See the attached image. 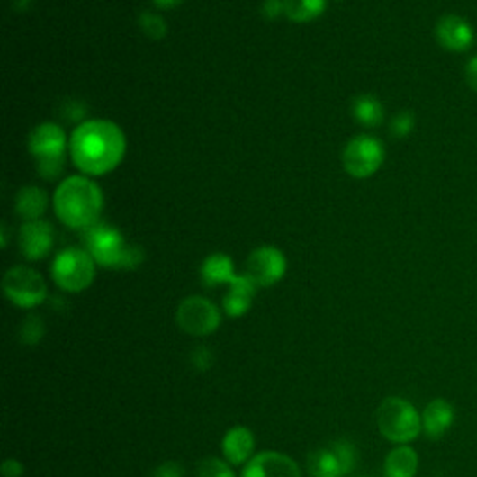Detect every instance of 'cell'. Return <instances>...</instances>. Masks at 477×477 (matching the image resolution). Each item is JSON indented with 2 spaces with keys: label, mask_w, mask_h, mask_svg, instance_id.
I'll return each mask as SVG.
<instances>
[{
  "label": "cell",
  "mask_w": 477,
  "mask_h": 477,
  "mask_svg": "<svg viewBox=\"0 0 477 477\" xmlns=\"http://www.w3.org/2000/svg\"><path fill=\"white\" fill-rule=\"evenodd\" d=\"M263 17L265 19H278L284 12V0H265L263 3Z\"/></svg>",
  "instance_id": "obj_30"
},
{
  "label": "cell",
  "mask_w": 477,
  "mask_h": 477,
  "mask_svg": "<svg viewBox=\"0 0 477 477\" xmlns=\"http://www.w3.org/2000/svg\"><path fill=\"white\" fill-rule=\"evenodd\" d=\"M285 269H287L285 256L278 248L261 247L248 256L245 274L257 287H269L284 278Z\"/></svg>",
  "instance_id": "obj_10"
},
{
  "label": "cell",
  "mask_w": 477,
  "mask_h": 477,
  "mask_svg": "<svg viewBox=\"0 0 477 477\" xmlns=\"http://www.w3.org/2000/svg\"><path fill=\"white\" fill-rule=\"evenodd\" d=\"M198 477H235V473L220 459H203L198 464Z\"/></svg>",
  "instance_id": "obj_25"
},
{
  "label": "cell",
  "mask_w": 477,
  "mask_h": 477,
  "mask_svg": "<svg viewBox=\"0 0 477 477\" xmlns=\"http://www.w3.org/2000/svg\"><path fill=\"white\" fill-rule=\"evenodd\" d=\"M85 245L95 263L109 269H135L144 261L142 248L127 245L120 230L107 224L88 228L85 233Z\"/></svg>",
  "instance_id": "obj_3"
},
{
  "label": "cell",
  "mask_w": 477,
  "mask_h": 477,
  "mask_svg": "<svg viewBox=\"0 0 477 477\" xmlns=\"http://www.w3.org/2000/svg\"><path fill=\"white\" fill-rule=\"evenodd\" d=\"M416 127V116L409 111H403L392 120V135L397 139H407Z\"/></svg>",
  "instance_id": "obj_26"
},
{
  "label": "cell",
  "mask_w": 477,
  "mask_h": 477,
  "mask_svg": "<svg viewBox=\"0 0 477 477\" xmlns=\"http://www.w3.org/2000/svg\"><path fill=\"white\" fill-rule=\"evenodd\" d=\"M153 477H184V468L181 463L166 461L153 470Z\"/></svg>",
  "instance_id": "obj_28"
},
{
  "label": "cell",
  "mask_w": 477,
  "mask_h": 477,
  "mask_svg": "<svg viewBox=\"0 0 477 477\" xmlns=\"http://www.w3.org/2000/svg\"><path fill=\"white\" fill-rule=\"evenodd\" d=\"M353 116L364 127H379L384 122V107L375 95H360L353 101Z\"/></svg>",
  "instance_id": "obj_21"
},
{
  "label": "cell",
  "mask_w": 477,
  "mask_h": 477,
  "mask_svg": "<svg viewBox=\"0 0 477 477\" xmlns=\"http://www.w3.org/2000/svg\"><path fill=\"white\" fill-rule=\"evenodd\" d=\"M254 435L250 429L247 428H233L226 433L224 440H222V452L224 457L228 459V463L231 464H243L247 461H250L252 454H254Z\"/></svg>",
  "instance_id": "obj_17"
},
{
  "label": "cell",
  "mask_w": 477,
  "mask_h": 477,
  "mask_svg": "<svg viewBox=\"0 0 477 477\" xmlns=\"http://www.w3.org/2000/svg\"><path fill=\"white\" fill-rule=\"evenodd\" d=\"M243 477H301V470L287 455L265 452L248 461Z\"/></svg>",
  "instance_id": "obj_14"
},
{
  "label": "cell",
  "mask_w": 477,
  "mask_h": 477,
  "mask_svg": "<svg viewBox=\"0 0 477 477\" xmlns=\"http://www.w3.org/2000/svg\"><path fill=\"white\" fill-rule=\"evenodd\" d=\"M127 140L120 125L109 120H90L78 125L69 140L73 165L85 176L111 174L123 161Z\"/></svg>",
  "instance_id": "obj_1"
},
{
  "label": "cell",
  "mask_w": 477,
  "mask_h": 477,
  "mask_svg": "<svg viewBox=\"0 0 477 477\" xmlns=\"http://www.w3.org/2000/svg\"><path fill=\"white\" fill-rule=\"evenodd\" d=\"M256 289L257 285L247 274L235 276V280L230 284L228 295L224 297L226 313L230 317L245 315L252 306V301L256 297Z\"/></svg>",
  "instance_id": "obj_15"
},
{
  "label": "cell",
  "mask_w": 477,
  "mask_h": 477,
  "mask_svg": "<svg viewBox=\"0 0 477 477\" xmlns=\"http://www.w3.org/2000/svg\"><path fill=\"white\" fill-rule=\"evenodd\" d=\"M386 477H414L418 472V454L409 446L395 447L386 457Z\"/></svg>",
  "instance_id": "obj_20"
},
{
  "label": "cell",
  "mask_w": 477,
  "mask_h": 477,
  "mask_svg": "<svg viewBox=\"0 0 477 477\" xmlns=\"http://www.w3.org/2000/svg\"><path fill=\"white\" fill-rule=\"evenodd\" d=\"M38 172L45 179H57L64 172V157L41 158V161H38Z\"/></svg>",
  "instance_id": "obj_27"
},
{
  "label": "cell",
  "mask_w": 477,
  "mask_h": 477,
  "mask_svg": "<svg viewBox=\"0 0 477 477\" xmlns=\"http://www.w3.org/2000/svg\"><path fill=\"white\" fill-rule=\"evenodd\" d=\"M327 0H284L285 15L295 22H310L325 14Z\"/></svg>",
  "instance_id": "obj_22"
},
{
  "label": "cell",
  "mask_w": 477,
  "mask_h": 477,
  "mask_svg": "<svg viewBox=\"0 0 477 477\" xmlns=\"http://www.w3.org/2000/svg\"><path fill=\"white\" fill-rule=\"evenodd\" d=\"M356 463V449L347 440H336L328 447L315 449L308 457V470L313 477L347 475Z\"/></svg>",
  "instance_id": "obj_8"
},
{
  "label": "cell",
  "mask_w": 477,
  "mask_h": 477,
  "mask_svg": "<svg viewBox=\"0 0 477 477\" xmlns=\"http://www.w3.org/2000/svg\"><path fill=\"white\" fill-rule=\"evenodd\" d=\"M454 407L449 405L446 400H433L421 416V426L426 429L429 438H440L446 435V431L454 426Z\"/></svg>",
  "instance_id": "obj_16"
},
{
  "label": "cell",
  "mask_w": 477,
  "mask_h": 477,
  "mask_svg": "<svg viewBox=\"0 0 477 477\" xmlns=\"http://www.w3.org/2000/svg\"><path fill=\"white\" fill-rule=\"evenodd\" d=\"M3 475L4 477H21L22 475V464L15 459H8L3 463Z\"/></svg>",
  "instance_id": "obj_33"
},
{
  "label": "cell",
  "mask_w": 477,
  "mask_h": 477,
  "mask_svg": "<svg viewBox=\"0 0 477 477\" xmlns=\"http://www.w3.org/2000/svg\"><path fill=\"white\" fill-rule=\"evenodd\" d=\"M139 24H140L142 32L148 38H151V40H165L166 34H168L166 21L161 15H157V14H151V12L140 14Z\"/></svg>",
  "instance_id": "obj_23"
},
{
  "label": "cell",
  "mask_w": 477,
  "mask_h": 477,
  "mask_svg": "<svg viewBox=\"0 0 477 477\" xmlns=\"http://www.w3.org/2000/svg\"><path fill=\"white\" fill-rule=\"evenodd\" d=\"M193 364L198 371H205L213 365V351L207 347H198L193 353Z\"/></svg>",
  "instance_id": "obj_29"
},
{
  "label": "cell",
  "mask_w": 477,
  "mask_h": 477,
  "mask_svg": "<svg viewBox=\"0 0 477 477\" xmlns=\"http://www.w3.org/2000/svg\"><path fill=\"white\" fill-rule=\"evenodd\" d=\"M151 3H153L157 8H161V10H174V8H177L179 4H183L184 0H151Z\"/></svg>",
  "instance_id": "obj_34"
},
{
  "label": "cell",
  "mask_w": 477,
  "mask_h": 477,
  "mask_svg": "<svg viewBox=\"0 0 477 477\" xmlns=\"http://www.w3.org/2000/svg\"><path fill=\"white\" fill-rule=\"evenodd\" d=\"M64 111L69 112V114L66 116L69 122H73V120H81V118L85 116V107H83V104L78 103V101H69V103L66 104V107H64ZM66 112H62V114H66Z\"/></svg>",
  "instance_id": "obj_32"
},
{
  "label": "cell",
  "mask_w": 477,
  "mask_h": 477,
  "mask_svg": "<svg viewBox=\"0 0 477 477\" xmlns=\"http://www.w3.org/2000/svg\"><path fill=\"white\" fill-rule=\"evenodd\" d=\"M464 78H466V85L470 86V90H473L477 94V55H473L464 68Z\"/></svg>",
  "instance_id": "obj_31"
},
{
  "label": "cell",
  "mask_w": 477,
  "mask_h": 477,
  "mask_svg": "<svg viewBox=\"0 0 477 477\" xmlns=\"http://www.w3.org/2000/svg\"><path fill=\"white\" fill-rule=\"evenodd\" d=\"M176 321L179 328L187 334L207 336L219 328L220 311L213 302L203 297H189L179 304Z\"/></svg>",
  "instance_id": "obj_9"
},
{
  "label": "cell",
  "mask_w": 477,
  "mask_h": 477,
  "mask_svg": "<svg viewBox=\"0 0 477 477\" xmlns=\"http://www.w3.org/2000/svg\"><path fill=\"white\" fill-rule=\"evenodd\" d=\"M235 267L230 256L213 254L209 256L202 265V280L207 287H215L220 284H231L235 280Z\"/></svg>",
  "instance_id": "obj_18"
},
{
  "label": "cell",
  "mask_w": 477,
  "mask_h": 477,
  "mask_svg": "<svg viewBox=\"0 0 477 477\" xmlns=\"http://www.w3.org/2000/svg\"><path fill=\"white\" fill-rule=\"evenodd\" d=\"M377 423L382 436L392 442L407 444L421 431V418L418 410L401 397H388L377 410Z\"/></svg>",
  "instance_id": "obj_4"
},
{
  "label": "cell",
  "mask_w": 477,
  "mask_h": 477,
  "mask_svg": "<svg viewBox=\"0 0 477 477\" xmlns=\"http://www.w3.org/2000/svg\"><path fill=\"white\" fill-rule=\"evenodd\" d=\"M52 278L69 293H81L95 278V259L88 250L66 248L52 263Z\"/></svg>",
  "instance_id": "obj_5"
},
{
  "label": "cell",
  "mask_w": 477,
  "mask_h": 477,
  "mask_svg": "<svg viewBox=\"0 0 477 477\" xmlns=\"http://www.w3.org/2000/svg\"><path fill=\"white\" fill-rule=\"evenodd\" d=\"M15 209L24 222L40 220L47 209V193L40 187H22L17 194Z\"/></svg>",
  "instance_id": "obj_19"
},
{
  "label": "cell",
  "mask_w": 477,
  "mask_h": 477,
  "mask_svg": "<svg viewBox=\"0 0 477 477\" xmlns=\"http://www.w3.org/2000/svg\"><path fill=\"white\" fill-rule=\"evenodd\" d=\"M45 328L43 323L38 315H29L21 325V332L19 338L24 343V346H36V343L43 338Z\"/></svg>",
  "instance_id": "obj_24"
},
{
  "label": "cell",
  "mask_w": 477,
  "mask_h": 477,
  "mask_svg": "<svg viewBox=\"0 0 477 477\" xmlns=\"http://www.w3.org/2000/svg\"><path fill=\"white\" fill-rule=\"evenodd\" d=\"M6 297L19 308H36L47 297V284L40 273L31 267H12L3 280Z\"/></svg>",
  "instance_id": "obj_7"
},
{
  "label": "cell",
  "mask_w": 477,
  "mask_h": 477,
  "mask_svg": "<svg viewBox=\"0 0 477 477\" xmlns=\"http://www.w3.org/2000/svg\"><path fill=\"white\" fill-rule=\"evenodd\" d=\"M435 38L442 49L463 55V52L472 49L475 41V32L464 17L447 14L436 21Z\"/></svg>",
  "instance_id": "obj_11"
},
{
  "label": "cell",
  "mask_w": 477,
  "mask_h": 477,
  "mask_svg": "<svg viewBox=\"0 0 477 477\" xmlns=\"http://www.w3.org/2000/svg\"><path fill=\"white\" fill-rule=\"evenodd\" d=\"M57 217L73 230L95 226L103 211V193L86 176H71L60 183L55 193Z\"/></svg>",
  "instance_id": "obj_2"
},
{
  "label": "cell",
  "mask_w": 477,
  "mask_h": 477,
  "mask_svg": "<svg viewBox=\"0 0 477 477\" xmlns=\"http://www.w3.org/2000/svg\"><path fill=\"white\" fill-rule=\"evenodd\" d=\"M31 153L36 157V161L52 157H64L69 142L66 139V132L57 123H41L38 125L29 139Z\"/></svg>",
  "instance_id": "obj_13"
},
{
  "label": "cell",
  "mask_w": 477,
  "mask_h": 477,
  "mask_svg": "<svg viewBox=\"0 0 477 477\" xmlns=\"http://www.w3.org/2000/svg\"><path fill=\"white\" fill-rule=\"evenodd\" d=\"M384 155L386 151L379 139L371 135H358L343 151V166H346L351 177L367 179L381 170Z\"/></svg>",
  "instance_id": "obj_6"
},
{
  "label": "cell",
  "mask_w": 477,
  "mask_h": 477,
  "mask_svg": "<svg viewBox=\"0 0 477 477\" xmlns=\"http://www.w3.org/2000/svg\"><path fill=\"white\" fill-rule=\"evenodd\" d=\"M52 245H55V231L52 226L43 220L24 222L19 231V247L22 256L29 261L43 259Z\"/></svg>",
  "instance_id": "obj_12"
}]
</instances>
